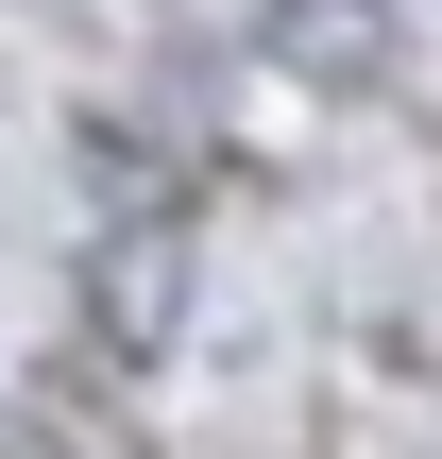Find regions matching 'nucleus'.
Listing matches in <instances>:
<instances>
[{
    "label": "nucleus",
    "instance_id": "1",
    "mask_svg": "<svg viewBox=\"0 0 442 459\" xmlns=\"http://www.w3.org/2000/svg\"><path fill=\"white\" fill-rule=\"evenodd\" d=\"M256 51H273L290 85H324V102H341V85H392V0H273Z\"/></svg>",
    "mask_w": 442,
    "mask_h": 459
},
{
    "label": "nucleus",
    "instance_id": "2",
    "mask_svg": "<svg viewBox=\"0 0 442 459\" xmlns=\"http://www.w3.org/2000/svg\"><path fill=\"white\" fill-rule=\"evenodd\" d=\"M170 290H187V238H170V221H136V255H102V341H119V358H153V341H170Z\"/></svg>",
    "mask_w": 442,
    "mask_h": 459
}]
</instances>
